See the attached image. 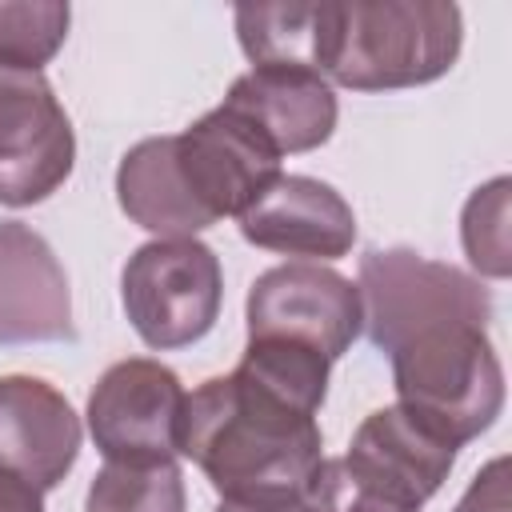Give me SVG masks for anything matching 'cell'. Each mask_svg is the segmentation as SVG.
Listing matches in <instances>:
<instances>
[{
    "label": "cell",
    "mask_w": 512,
    "mask_h": 512,
    "mask_svg": "<svg viewBox=\"0 0 512 512\" xmlns=\"http://www.w3.org/2000/svg\"><path fill=\"white\" fill-rule=\"evenodd\" d=\"M184 472L176 460L160 464H116L108 460L84 496V512H184Z\"/></svg>",
    "instance_id": "obj_15"
},
{
    "label": "cell",
    "mask_w": 512,
    "mask_h": 512,
    "mask_svg": "<svg viewBox=\"0 0 512 512\" xmlns=\"http://www.w3.org/2000/svg\"><path fill=\"white\" fill-rule=\"evenodd\" d=\"M60 340H76L64 264L36 228L0 220V344Z\"/></svg>",
    "instance_id": "obj_9"
},
{
    "label": "cell",
    "mask_w": 512,
    "mask_h": 512,
    "mask_svg": "<svg viewBox=\"0 0 512 512\" xmlns=\"http://www.w3.org/2000/svg\"><path fill=\"white\" fill-rule=\"evenodd\" d=\"M356 288L368 340L392 364L396 404L452 448L488 432L504 408L488 288L412 248L364 252Z\"/></svg>",
    "instance_id": "obj_1"
},
{
    "label": "cell",
    "mask_w": 512,
    "mask_h": 512,
    "mask_svg": "<svg viewBox=\"0 0 512 512\" xmlns=\"http://www.w3.org/2000/svg\"><path fill=\"white\" fill-rule=\"evenodd\" d=\"M316 412L240 364L204 380L184 404L180 452L220 500H296L324 460Z\"/></svg>",
    "instance_id": "obj_2"
},
{
    "label": "cell",
    "mask_w": 512,
    "mask_h": 512,
    "mask_svg": "<svg viewBox=\"0 0 512 512\" xmlns=\"http://www.w3.org/2000/svg\"><path fill=\"white\" fill-rule=\"evenodd\" d=\"M244 320L252 344H280L336 364L364 328V304L360 288L336 268L292 260L256 276Z\"/></svg>",
    "instance_id": "obj_6"
},
{
    "label": "cell",
    "mask_w": 512,
    "mask_h": 512,
    "mask_svg": "<svg viewBox=\"0 0 512 512\" xmlns=\"http://www.w3.org/2000/svg\"><path fill=\"white\" fill-rule=\"evenodd\" d=\"M452 512H512V492H508V456L488 460L472 484L464 488V496L456 500Z\"/></svg>",
    "instance_id": "obj_19"
},
{
    "label": "cell",
    "mask_w": 512,
    "mask_h": 512,
    "mask_svg": "<svg viewBox=\"0 0 512 512\" xmlns=\"http://www.w3.org/2000/svg\"><path fill=\"white\" fill-rule=\"evenodd\" d=\"M188 392L180 376L148 356L116 360L104 368L88 396V432L104 460L160 464L176 460Z\"/></svg>",
    "instance_id": "obj_7"
},
{
    "label": "cell",
    "mask_w": 512,
    "mask_h": 512,
    "mask_svg": "<svg viewBox=\"0 0 512 512\" xmlns=\"http://www.w3.org/2000/svg\"><path fill=\"white\" fill-rule=\"evenodd\" d=\"M464 44L448 0H324L320 76L352 92H396L440 80Z\"/></svg>",
    "instance_id": "obj_3"
},
{
    "label": "cell",
    "mask_w": 512,
    "mask_h": 512,
    "mask_svg": "<svg viewBox=\"0 0 512 512\" xmlns=\"http://www.w3.org/2000/svg\"><path fill=\"white\" fill-rule=\"evenodd\" d=\"M304 500L312 512H420V504L404 500L384 480L360 472L344 456L320 460L316 476L308 480Z\"/></svg>",
    "instance_id": "obj_18"
},
{
    "label": "cell",
    "mask_w": 512,
    "mask_h": 512,
    "mask_svg": "<svg viewBox=\"0 0 512 512\" xmlns=\"http://www.w3.org/2000/svg\"><path fill=\"white\" fill-rule=\"evenodd\" d=\"M76 164V132L44 72L0 64V204L48 200Z\"/></svg>",
    "instance_id": "obj_8"
},
{
    "label": "cell",
    "mask_w": 512,
    "mask_h": 512,
    "mask_svg": "<svg viewBox=\"0 0 512 512\" xmlns=\"http://www.w3.org/2000/svg\"><path fill=\"white\" fill-rule=\"evenodd\" d=\"M0 512H44V492L24 476L0 468Z\"/></svg>",
    "instance_id": "obj_20"
},
{
    "label": "cell",
    "mask_w": 512,
    "mask_h": 512,
    "mask_svg": "<svg viewBox=\"0 0 512 512\" xmlns=\"http://www.w3.org/2000/svg\"><path fill=\"white\" fill-rule=\"evenodd\" d=\"M224 104L252 120L280 156L328 144L340 116L332 84L300 68H252L232 80Z\"/></svg>",
    "instance_id": "obj_12"
},
{
    "label": "cell",
    "mask_w": 512,
    "mask_h": 512,
    "mask_svg": "<svg viewBox=\"0 0 512 512\" xmlns=\"http://www.w3.org/2000/svg\"><path fill=\"white\" fill-rule=\"evenodd\" d=\"M80 456V416L40 376H0V468L40 492L56 488Z\"/></svg>",
    "instance_id": "obj_11"
},
{
    "label": "cell",
    "mask_w": 512,
    "mask_h": 512,
    "mask_svg": "<svg viewBox=\"0 0 512 512\" xmlns=\"http://www.w3.org/2000/svg\"><path fill=\"white\" fill-rule=\"evenodd\" d=\"M508 192L512 180L496 176L488 184H480L460 216V240H464V256L480 276L504 280L512 272V248H508Z\"/></svg>",
    "instance_id": "obj_17"
},
{
    "label": "cell",
    "mask_w": 512,
    "mask_h": 512,
    "mask_svg": "<svg viewBox=\"0 0 512 512\" xmlns=\"http://www.w3.org/2000/svg\"><path fill=\"white\" fill-rule=\"evenodd\" d=\"M236 36L252 68H300L320 76L324 4H240Z\"/></svg>",
    "instance_id": "obj_14"
},
{
    "label": "cell",
    "mask_w": 512,
    "mask_h": 512,
    "mask_svg": "<svg viewBox=\"0 0 512 512\" xmlns=\"http://www.w3.org/2000/svg\"><path fill=\"white\" fill-rule=\"evenodd\" d=\"M240 236L292 260H340L356 244L352 204L316 176H280L244 216Z\"/></svg>",
    "instance_id": "obj_10"
},
{
    "label": "cell",
    "mask_w": 512,
    "mask_h": 512,
    "mask_svg": "<svg viewBox=\"0 0 512 512\" xmlns=\"http://www.w3.org/2000/svg\"><path fill=\"white\" fill-rule=\"evenodd\" d=\"M124 316L156 352H176L204 340L224 304L220 256L196 240H148L120 272Z\"/></svg>",
    "instance_id": "obj_4"
},
{
    "label": "cell",
    "mask_w": 512,
    "mask_h": 512,
    "mask_svg": "<svg viewBox=\"0 0 512 512\" xmlns=\"http://www.w3.org/2000/svg\"><path fill=\"white\" fill-rule=\"evenodd\" d=\"M168 160L176 188L200 228H212L224 216L240 220L284 176V156L228 104H216L196 124L168 136Z\"/></svg>",
    "instance_id": "obj_5"
},
{
    "label": "cell",
    "mask_w": 512,
    "mask_h": 512,
    "mask_svg": "<svg viewBox=\"0 0 512 512\" xmlns=\"http://www.w3.org/2000/svg\"><path fill=\"white\" fill-rule=\"evenodd\" d=\"M72 8L60 0H0V64L40 72L68 36Z\"/></svg>",
    "instance_id": "obj_16"
},
{
    "label": "cell",
    "mask_w": 512,
    "mask_h": 512,
    "mask_svg": "<svg viewBox=\"0 0 512 512\" xmlns=\"http://www.w3.org/2000/svg\"><path fill=\"white\" fill-rule=\"evenodd\" d=\"M344 460L424 508V500H432L448 480L456 464V448L436 432H428L400 404H388L360 420Z\"/></svg>",
    "instance_id": "obj_13"
},
{
    "label": "cell",
    "mask_w": 512,
    "mask_h": 512,
    "mask_svg": "<svg viewBox=\"0 0 512 512\" xmlns=\"http://www.w3.org/2000/svg\"><path fill=\"white\" fill-rule=\"evenodd\" d=\"M216 512H312L304 496L296 500H220Z\"/></svg>",
    "instance_id": "obj_21"
}]
</instances>
